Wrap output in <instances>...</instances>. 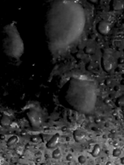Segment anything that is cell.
Masks as SVG:
<instances>
[{
	"label": "cell",
	"instance_id": "obj_3",
	"mask_svg": "<svg viewBox=\"0 0 124 165\" xmlns=\"http://www.w3.org/2000/svg\"><path fill=\"white\" fill-rule=\"evenodd\" d=\"M3 48L7 56L14 59H19L24 53V43L14 23L7 25L4 28Z\"/></svg>",
	"mask_w": 124,
	"mask_h": 165
},
{
	"label": "cell",
	"instance_id": "obj_11",
	"mask_svg": "<svg viewBox=\"0 0 124 165\" xmlns=\"http://www.w3.org/2000/svg\"><path fill=\"white\" fill-rule=\"evenodd\" d=\"M121 151L120 149L119 148H115L113 152V156L115 157H118L121 155Z\"/></svg>",
	"mask_w": 124,
	"mask_h": 165
},
{
	"label": "cell",
	"instance_id": "obj_17",
	"mask_svg": "<svg viewBox=\"0 0 124 165\" xmlns=\"http://www.w3.org/2000/svg\"><path fill=\"white\" fill-rule=\"evenodd\" d=\"M23 165H28V164H23Z\"/></svg>",
	"mask_w": 124,
	"mask_h": 165
},
{
	"label": "cell",
	"instance_id": "obj_12",
	"mask_svg": "<svg viewBox=\"0 0 124 165\" xmlns=\"http://www.w3.org/2000/svg\"><path fill=\"white\" fill-rule=\"evenodd\" d=\"M86 158H85V157L84 156H80L78 157V161L80 164H84L85 162H86Z\"/></svg>",
	"mask_w": 124,
	"mask_h": 165
},
{
	"label": "cell",
	"instance_id": "obj_5",
	"mask_svg": "<svg viewBox=\"0 0 124 165\" xmlns=\"http://www.w3.org/2000/svg\"><path fill=\"white\" fill-rule=\"evenodd\" d=\"M59 134L56 133L55 135H54L53 138L47 142V143L46 144V148L49 149H53L56 148L59 143Z\"/></svg>",
	"mask_w": 124,
	"mask_h": 165
},
{
	"label": "cell",
	"instance_id": "obj_16",
	"mask_svg": "<svg viewBox=\"0 0 124 165\" xmlns=\"http://www.w3.org/2000/svg\"><path fill=\"white\" fill-rule=\"evenodd\" d=\"M106 165H113V164H112V162H107V164H106Z\"/></svg>",
	"mask_w": 124,
	"mask_h": 165
},
{
	"label": "cell",
	"instance_id": "obj_6",
	"mask_svg": "<svg viewBox=\"0 0 124 165\" xmlns=\"http://www.w3.org/2000/svg\"><path fill=\"white\" fill-rule=\"evenodd\" d=\"M73 137L75 141L78 142V143H80V142L84 141L85 138H86V133L83 130L77 129V130L74 131Z\"/></svg>",
	"mask_w": 124,
	"mask_h": 165
},
{
	"label": "cell",
	"instance_id": "obj_7",
	"mask_svg": "<svg viewBox=\"0 0 124 165\" xmlns=\"http://www.w3.org/2000/svg\"><path fill=\"white\" fill-rule=\"evenodd\" d=\"M11 119L9 115L3 114L0 119V125L3 127H7L9 126L10 124H11Z\"/></svg>",
	"mask_w": 124,
	"mask_h": 165
},
{
	"label": "cell",
	"instance_id": "obj_1",
	"mask_svg": "<svg viewBox=\"0 0 124 165\" xmlns=\"http://www.w3.org/2000/svg\"><path fill=\"white\" fill-rule=\"evenodd\" d=\"M86 25V14L78 0H54L46 12L45 34L49 46L61 51L76 43Z\"/></svg>",
	"mask_w": 124,
	"mask_h": 165
},
{
	"label": "cell",
	"instance_id": "obj_8",
	"mask_svg": "<svg viewBox=\"0 0 124 165\" xmlns=\"http://www.w3.org/2000/svg\"><path fill=\"white\" fill-rule=\"evenodd\" d=\"M18 141V138L16 135H13L12 137L8 139V141L7 142V145L8 147H11L12 146H14L16 143H17V142Z\"/></svg>",
	"mask_w": 124,
	"mask_h": 165
},
{
	"label": "cell",
	"instance_id": "obj_15",
	"mask_svg": "<svg viewBox=\"0 0 124 165\" xmlns=\"http://www.w3.org/2000/svg\"><path fill=\"white\" fill-rule=\"evenodd\" d=\"M121 162L122 164H124V157H122V158L121 159Z\"/></svg>",
	"mask_w": 124,
	"mask_h": 165
},
{
	"label": "cell",
	"instance_id": "obj_2",
	"mask_svg": "<svg viewBox=\"0 0 124 165\" xmlns=\"http://www.w3.org/2000/svg\"><path fill=\"white\" fill-rule=\"evenodd\" d=\"M62 95L68 107L78 112L89 114L95 109L97 87L94 81L87 77H70L62 87Z\"/></svg>",
	"mask_w": 124,
	"mask_h": 165
},
{
	"label": "cell",
	"instance_id": "obj_13",
	"mask_svg": "<svg viewBox=\"0 0 124 165\" xmlns=\"http://www.w3.org/2000/svg\"><path fill=\"white\" fill-rule=\"evenodd\" d=\"M66 159L67 161H71L72 160V159H73V156H72V155L71 154H68L67 155V156L66 157Z\"/></svg>",
	"mask_w": 124,
	"mask_h": 165
},
{
	"label": "cell",
	"instance_id": "obj_10",
	"mask_svg": "<svg viewBox=\"0 0 124 165\" xmlns=\"http://www.w3.org/2000/svg\"><path fill=\"white\" fill-rule=\"evenodd\" d=\"M52 156L54 159H59L61 156V153L59 149H56L53 151V154H52Z\"/></svg>",
	"mask_w": 124,
	"mask_h": 165
},
{
	"label": "cell",
	"instance_id": "obj_9",
	"mask_svg": "<svg viewBox=\"0 0 124 165\" xmlns=\"http://www.w3.org/2000/svg\"><path fill=\"white\" fill-rule=\"evenodd\" d=\"M101 153V148L99 144H95L94 148H93V150L91 152V155L92 157H97L100 155Z\"/></svg>",
	"mask_w": 124,
	"mask_h": 165
},
{
	"label": "cell",
	"instance_id": "obj_4",
	"mask_svg": "<svg viewBox=\"0 0 124 165\" xmlns=\"http://www.w3.org/2000/svg\"><path fill=\"white\" fill-rule=\"evenodd\" d=\"M28 119L33 128H39L42 124V116L36 110H30L27 113Z\"/></svg>",
	"mask_w": 124,
	"mask_h": 165
},
{
	"label": "cell",
	"instance_id": "obj_14",
	"mask_svg": "<svg viewBox=\"0 0 124 165\" xmlns=\"http://www.w3.org/2000/svg\"><path fill=\"white\" fill-rule=\"evenodd\" d=\"M5 138V136L3 135V134H0V139L1 140H4Z\"/></svg>",
	"mask_w": 124,
	"mask_h": 165
}]
</instances>
